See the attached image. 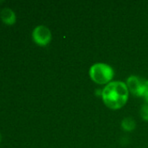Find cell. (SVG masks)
<instances>
[{"label": "cell", "instance_id": "cell-5", "mask_svg": "<svg viewBox=\"0 0 148 148\" xmlns=\"http://www.w3.org/2000/svg\"><path fill=\"white\" fill-rule=\"evenodd\" d=\"M1 19L2 21L8 24V25H11V24H14L15 22H16V14L15 12L10 9V8H3L2 10H1Z\"/></svg>", "mask_w": 148, "mask_h": 148}, {"label": "cell", "instance_id": "cell-7", "mask_svg": "<svg viewBox=\"0 0 148 148\" xmlns=\"http://www.w3.org/2000/svg\"><path fill=\"white\" fill-rule=\"evenodd\" d=\"M140 115L145 121H148V102H147L146 104H144L141 107Z\"/></svg>", "mask_w": 148, "mask_h": 148}, {"label": "cell", "instance_id": "cell-3", "mask_svg": "<svg viewBox=\"0 0 148 148\" xmlns=\"http://www.w3.org/2000/svg\"><path fill=\"white\" fill-rule=\"evenodd\" d=\"M32 38L37 44L45 46L49 44L51 40V30L44 25H38L35 27L32 31Z\"/></svg>", "mask_w": 148, "mask_h": 148}, {"label": "cell", "instance_id": "cell-4", "mask_svg": "<svg viewBox=\"0 0 148 148\" xmlns=\"http://www.w3.org/2000/svg\"><path fill=\"white\" fill-rule=\"evenodd\" d=\"M143 82V79H140L138 76L136 75H131L128 79H127V88L128 89L134 94L135 95H138L139 90L141 87V84Z\"/></svg>", "mask_w": 148, "mask_h": 148}, {"label": "cell", "instance_id": "cell-8", "mask_svg": "<svg viewBox=\"0 0 148 148\" xmlns=\"http://www.w3.org/2000/svg\"><path fill=\"white\" fill-rule=\"evenodd\" d=\"M1 140H2V136H1V134H0V142H1Z\"/></svg>", "mask_w": 148, "mask_h": 148}, {"label": "cell", "instance_id": "cell-1", "mask_svg": "<svg viewBox=\"0 0 148 148\" xmlns=\"http://www.w3.org/2000/svg\"><path fill=\"white\" fill-rule=\"evenodd\" d=\"M126 83L121 81L109 82L102 91V98L105 104L112 109H119L125 106L128 100Z\"/></svg>", "mask_w": 148, "mask_h": 148}, {"label": "cell", "instance_id": "cell-6", "mask_svg": "<svg viewBox=\"0 0 148 148\" xmlns=\"http://www.w3.org/2000/svg\"><path fill=\"white\" fill-rule=\"evenodd\" d=\"M135 126H136V123L135 121L131 119L130 117L128 118H125L123 121H122V123H121V127L124 130L126 131H128V132H131L133 131L134 128H135Z\"/></svg>", "mask_w": 148, "mask_h": 148}, {"label": "cell", "instance_id": "cell-2", "mask_svg": "<svg viewBox=\"0 0 148 148\" xmlns=\"http://www.w3.org/2000/svg\"><path fill=\"white\" fill-rule=\"evenodd\" d=\"M89 75L91 79L96 83L106 84L113 79L114 72L110 65L103 62H98L90 68Z\"/></svg>", "mask_w": 148, "mask_h": 148}]
</instances>
